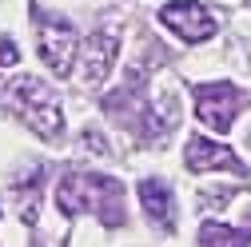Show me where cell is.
<instances>
[{"label": "cell", "mask_w": 251, "mask_h": 247, "mask_svg": "<svg viewBox=\"0 0 251 247\" xmlns=\"http://www.w3.org/2000/svg\"><path fill=\"white\" fill-rule=\"evenodd\" d=\"M140 199H144V211H148V220L155 227H164L172 231L176 227V199H172V188L160 179H144L140 183Z\"/></svg>", "instance_id": "obj_8"}, {"label": "cell", "mask_w": 251, "mask_h": 247, "mask_svg": "<svg viewBox=\"0 0 251 247\" xmlns=\"http://www.w3.org/2000/svg\"><path fill=\"white\" fill-rule=\"evenodd\" d=\"M247 227H251V207H247Z\"/></svg>", "instance_id": "obj_11"}, {"label": "cell", "mask_w": 251, "mask_h": 247, "mask_svg": "<svg viewBox=\"0 0 251 247\" xmlns=\"http://www.w3.org/2000/svg\"><path fill=\"white\" fill-rule=\"evenodd\" d=\"M243 112V92L227 80H215V84H196V116L215 132H227L235 116Z\"/></svg>", "instance_id": "obj_4"}, {"label": "cell", "mask_w": 251, "mask_h": 247, "mask_svg": "<svg viewBox=\"0 0 251 247\" xmlns=\"http://www.w3.org/2000/svg\"><path fill=\"white\" fill-rule=\"evenodd\" d=\"M200 247H247V235L231 231L224 223H203L200 227Z\"/></svg>", "instance_id": "obj_9"}, {"label": "cell", "mask_w": 251, "mask_h": 247, "mask_svg": "<svg viewBox=\"0 0 251 247\" xmlns=\"http://www.w3.org/2000/svg\"><path fill=\"white\" fill-rule=\"evenodd\" d=\"M116 52H120V40H116L112 32H92V36L84 40V56H80V72H84V80H100V76H108Z\"/></svg>", "instance_id": "obj_7"}, {"label": "cell", "mask_w": 251, "mask_h": 247, "mask_svg": "<svg viewBox=\"0 0 251 247\" xmlns=\"http://www.w3.org/2000/svg\"><path fill=\"white\" fill-rule=\"evenodd\" d=\"M32 28H36V48H40V60L60 72V76H68L72 68V56H76V28L68 20H60L44 8H32Z\"/></svg>", "instance_id": "obj_3"}, {"label": "cell", "mask_w": 251, "mask_h": 247, "mask_svg": "<svg viewBox=\"0 0 251 247\" xmlns=\"http://www.w3.org/2000/svg\"><path fill=\"white\" fill-rule=\"evenodd\" d=\"M16 60H20L16 44H8V40H0V64H16Z\"/></svg>", "instance_id": "obj_10"}, {"label": "cell", "mask_w": 251, "mask_h": 247, "mask_svg": "<svg viewBox=\"0 0 251 247\" xmlns=\"http://www.w3.org/2000/svg\"><path fill=\"white\" fill-rule=\"evenodd\" d=\"M4 100L8 108L28 124V128H36V136L44 140H60V132H64V116H60V100L52 96V92L32 80V76H16L8 88H4Z\"/></svg>", "instance_id": "obj_2"}, {"label": "cell", "mask_w": 251, "mask_h": 247, "mask_svg": "<svg viewBox=\"0 0 251 247\" xmlns=\"http://www.w3.org/2000/svg\"><path fill=\"white\" fill-rule=\"evenodd\" d=\"M56 203L64 215H80V211H96L108 227H116L124 220V188L116 179L104 175H88V172H72L60 179L56 188Z\"/></svg>", "instance_id": "obj_1"}, {"label": "cell", "mask_w": 251, "mask_h": 247, "mask_svg": "<svg viewBox=\"0 0 251 247\" xmlns=\"http://www.w3.org/2000/svg\"><path fill=\"white\" fill-rule=\"evenodd\" d=\"M160 20H164V28H172V32L179 36V40H207L211 32H215V16L207 12V8H200V4H164L160 8Z\"/></svg>", "instance_id": "obj_5"}, {"label": "cell", "mask_w": 251, "mask_h": 247, "mask_svg": "<svg viewBox=\"0 0 251 247\" xmlns=\"http://www.w3.org/2000/svg\"><path fill=\"white\" fill-rule=\"evenodd\" d=\"M183 160H187L192 172H231V175H243V172H247L235 151H227L224 144H211V140H203V136H196L192 144H187Z\"/></svg>", "instance_id": "obj_6"}]
</instances>
